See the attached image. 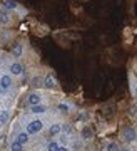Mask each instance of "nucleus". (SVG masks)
<instances>
[{"instance_id": "obj_1", "label": "nucleus", "mask_w": 137, "mask_h": 151, "mask_svg": "<svg viewBox=\"0 0 137 151\" xmlns=\"http://www.w3.org/2000/svg\"><path fill=\"white\" fill-rule=\"evenodd\" d=\"M40 129H42V123H40V121H32V123L29 124V128H27V131H29L30 134L39 133Z\"/></svg>"}, {"instance_id": "obj_2", "label": "nucleus", "mask_w": 137, "mask_h": 151, "mask_svg": "<svg viewBox=\"0 0 137 151\" xmlns=\"http://www.w3.org/2000/svg\"><path fill=\"white\" fill-rule=\"evenodd\" d=\"M124 138L127 141L136 139V131L132 129V128H126V129H124Z\"/></svg>"}, {"instance_id": "obj_3", "label": "nucleus", "mask_w": 137, "mask_h": 151, "mask_svg": "<svg viewBox=\"0 0 137 151\" xmlns=\"http://www.w3.org/2000/svg\"><path fill=\"white\" fill-rule=\"evenodd\" d=\"M10 84H12L10 77H9V76H3V77H2V81H0V87H2V89H9Z\"/></svg>"}, {"instance_id": "obj_4", "label": "nucleus", "mask_w": 137, "mask_h": 151, "mask_svg": "<svg viewBox=\"0 0 137 151\" xmlns=\"http://www.w3.org/2000/svg\"><path fill=\"white\" fill-rule=\"evenodd\" d=\"M10 70H12V74H22L24 72V66L22 64H12Z\"/></svg>"}, {"instance_id": "obj_5", "label": "nucleus", "mask_w": 137, "mask_h": 151, "mask_svg": "<svg viewBox=\"0 0 137 151\" xmlns=\"http://www.w3.org/2000/svg\"><path fill=\"white\" fill-rule=\"evenodd\" d=\"M29 102L32 104V106H37V104L40 102V98L37 96V94H30L29 96Z\"/></svg>"}, {"instance_id": "obj_6", "label": "nucleus", "mask_w": 137, "mask_h": 151, "mask_svg": "<svg viewBox=\"0 0 137 151\" xmlns=\"http://www.w3.org/2000/svg\"><path fill=\"white\" fill-rule=\"evenodd\" d=\"M22 45H20V44H15V45H13V56H15V57H20V56H22Z\"/></svg>"}, {"instance_id": "obj_7", "label": "nucleus", "mask_w": 137, "mask_h": 151, "mask_svg": "<svg viewBox=\"0 0 137 151\" xmlns=\"http://www.w3.org/2000/svg\"><path fill=\"white\" fill-rule=\"evenodd\" d=\"M27 139H29V138H27V134H25V133H20L19 136H17V143H20V144H24Z\"/></svg>"}, {"instance_id": "obj_8", "label": "nucleus", "mask_w": 137, "mask_h": 151, "mask_svg": "<svg viewBox=\"0 0 137 151\" xmlns=\"http://www.w3.org/2000/svg\"><path fill=\"white\" fill-rule=\"evenodd\" d=\"M82 136L84 138H92V129L90 128H84L82 129Z\"/></svg>"}, {"instance_id": "obj_9", "label": "nucleus", "mask_w": 137, "mask_h": 151, "mask_svg": "<svg viewBox=\"0 0 137 151\" xmlns=\"http://www.w3.org/2000/svg\"><path fill=\"white\" fill-rule=\"evenodd\" d=\"M3 5H5V9H15V5H17V3H15L13 0H5V3H3Z\"/></svg>"}, {"instance_id": "obj_10", "label": "nucleus", "mask_w": 137, "mask_h": 151, "mask_svg": "<svg viewBox=\"0 0 137 151\" xmlns=\"http://www.w3.org/2000/svg\"><path fill=\"white\" fill-rule=\"evenodd\" d=\"M7 119H9V112H7V111H2V112H0V121H2V123H7Z\"/></svg>"}, {"instance_id": "obj_11", "label": "nucleus", "mask_w": 137, "mask_h": 151, "mask_svg": "<svg viewBox=\"0 0 137 151\" xmlns=\"http://www.w3.org/2000/svg\"><path fill=\"white\" fill-rule=\"evenodd\" d=\"M45 86H47V87H54V86H55L54 77H47V79H45Z\"/></svg>"}, {"instance_id": "obj_12", "label": "nucleus", "mask_w": 137, "mask_h": 151, "mask_svg": "<svg viewBox=\"0 0 137 151\" xmlns=\"http://www.w3.org/2000/svg\"><path fill=\"white\" fill-rule=\"evenodd\" d=\"M32 111H34V112H44V111H45V108L37 104V106H32Z\"/></svg>"}, {"instance_id": "obj_13", "label": "nucleus", "mask_w": 137, "mask_h": 151, "mask_svg": "<svg viewBox=\"0 0 137 151\" xmlns=\"http://www.w3.org/2000/svg\"><path fill=\"white\" fill-rule=\"evenodd\" d=\"M59 131H60V124H54V126L50 128V133H52V134H57Z\"/></svg>"}, {"instance_id": "obj_14", "label": "nucleus", "mask_w": 137, "mask_h": 151, "mask_svg": "<svg viewBox=\"0 0 137 151\" xmlns=\"http://www.w3.org/2000/svg\"><path fill=\"white\" fill-rule=\"evenodd\" d=\"M107 151H119V146L116 144V143H110L107 146Z\"/></svg>"}, {"instance_id": "obj_15", "label": "nucleus", "mask_w": 137, "mask_h": 151, "mask_svg": "<svg viewBox=\"0 0 137 151\" xmlns=\"http://www.w3.org/2000/svg\"><path fill=\"white\" fill-rule=\"evenodd\" d=\"M12 151H22V144L20 143H13L12 144Z\"/></svg>"}, {"instance_id": "obj_16", "label": "nucleus", "mask_w": 137, "mask_h": 151, "mask_svg": "<svg viewBox=\"0 0 137 151\" xmlns=\"http://www.w3.org/2000/svg\"><path fill=\"white\" fill-rule=\"evenodd\" d=\"M47 150H49V151H57V150H59V146H57L55 143H50V144H49V148H47Z\"/></svg>"}, {"instance_id": "obj_17", "label": "nucleus", "mask_w": 137, "mask_h": 151, "mask_svg": "<svg viewBox=\"0 0 137 151\" xmlns=\"http://www.w3.org/2000/svg\"><path fill=\"white\" fill-rule=\"evenodd\" d=\"M0 22L7 24V22H9V15H5V14H0Z\"/></svg>"}, {"instance_id": "obj_18", "label": "nucleus", "mask_w": 137, "mask_h": 151, "mask_svg": "<svg viewBox=\"0 0 137 151\" xmlns=\"http://www.w3.org/2000/svg\"><path fill=\"white\" fill-rule=\"evenodd\" d=\"M59 109L65 112V111H67V106H65V104H59Z\"/></svg>"}, {"instance_id": "obj_19", "label": "nucleus", "mask_w": 137, "mask_h": 151, "mask_svg": "<svg viewBox=\"0 0 137 151\" xmlns=\"http://www.w3.org/2000/svg\"><path fill=\"white\" fill-rule=\"evenodd\" d=\"M57 151H67V150H65V148H59Z\"/></svg>"}, {"instance_id": "obj_20", "label": "nucleus", "mask_w": 137, "mask_h": 151, "mask_svg": "<svg viewBox=\"0 0 137 151\" xmlns=\"http://www.w3.org/2000/svg\"><path fill=\"white\" fill-rule=\"evenodd\" d=\"M124 151H129V150H124Z\"/></svg>"}, {"instance_id": "obj_21", "label": "nucleus", "mask_w": 137, "mask_h": 151, "mask_svg": "<svg viewBox=\"0 0 137 151\" xmlns=\"http://www.w3.org/2000/svg\"><path fill=\"white\" fill-rule=\"evenodd\" d=\"M136 94H137V89H136Z\"/></svg>"}]
</instances>
